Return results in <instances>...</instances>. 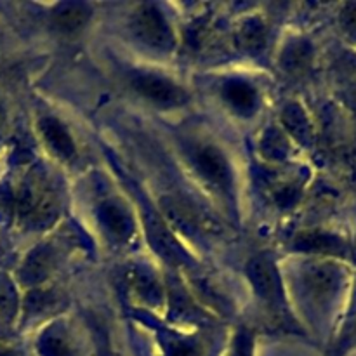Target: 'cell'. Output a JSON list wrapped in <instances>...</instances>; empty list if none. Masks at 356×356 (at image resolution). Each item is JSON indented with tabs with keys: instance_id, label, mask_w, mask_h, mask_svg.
Returning a JSON list of instances; mask_svg holds the SVG:
<instances>
[{
	"instance_id": "obj_1",
	"label": "cell",
	"mask_w": 356,
	"mask_h": 356,
	"mask_svg": "<svg viewBox=\"0 0 356 356\" xmlns=\"http://www.w3.org/2000/svg\"><path fill=\"white\" fill-rule=\"evenodd\" d=\"M285 291L296 299L299 308L313 323L323 325L336 312L346 291L348 273L341 264L330 259H306L291 271Z\"/></svg>"
},
{
	"instance_id": "obj_2",
	"label": "cell",
	"mask_w": 356,
	"mask_h": 356,
	"mask_svg": "<svg viewBox=\"0 0 356 356\" xmlns=\"http://www.w3.org/2000/svg\"><path fill=\"white\" fill-rule=\"evenodd\" d=\"M14 214L28 229H47L61 214V193L54 176L33 167L14 193Z\"/></svg>"
},
{
	"instance_id": "obj_3",
	"label": "cell",
	"mask_w": 356,
	"mask_h": 356,
	"mask_svg": "<svg viewBox=\"0 0 356 356\" xmlns=\"http://www.w3.org/2000/svg\"><path fill=\"white\" fill-rule=\"evenodd\" d=\"M247 278L252 285L259 306L273 318V322H277V325H296L292 320H289L291 316L289 296L273 257L268 254L254 257L247 264Z\"/></svg>"
},
{
	"instance_id": "obj_4",
	"label": "cell",
	"mask_w": 356,
	"mask_h": 356,
	"mask_svg": "<svg viewBox=\"0 0 356 356\" xmlns=\"http://www.w3.org/2000/svg\"><path fill=\"white\" fill-rule=\"evenodd\" d=\"M188 163L195 176L222 202H232L235 193V174L228 155L218 145L209 141H193L184 149Z\"/></svg>"
},
{
	"instance_id": "obj_5",
	"label": "cell",
	"mask_w": 356,
	"mask_h": 356,
	"mask_svg": "<svg viewBox=\"0 0 356 356\" xmlns=\"http://www.w3.org/2000/svg\"><path fill=\"white\" fill-rule=\"evenodd\" d=\"M132 35L148 51L169 54L176 47V33L156 3H139L129 21Z\"/></svg>"
},
{
	"instance_id": "obj_6",
	"label": "cell",
	"mask_w": 356,
	"mask_h": 356,
	"mask_svg": "<svg viewBox=\"0 0 356 356\" xmlns=\"http://www.w3.org/2000/svg\"><path fill=\"white\" fill-rule=\"evenodd\" d=\"M94 219L101 235L113 245H125L134 238L136 218L122 198L111 195L97 202Z\"/></svg>"
},
{
	"instance_id": "obj_7",
	"label": "cell",
	"mask_w": 356,
	"mask_h": 356,
	"mask_svg": "<svg viewBox=\"0 0 356 356\" xmlns=\"http://www.w3.org/2000/svg\"><path fill=\"white\" fill-rule=\"evenodd\" d=\"M131 83L139 96L163 110L181 108L190 99L188 92L179 83L160 73L136 72L131 76Z\"/></svg>"
},
{
	"instance_id": "obj_8",
	"label": "cell",
	"mask_w": 356,
	"mask_h": 356,
	"mask_svg": "<svg viewBox=\"0 0 356 356\" xmlns=\"http://www.w3.org/2000/svg\"><path fill=\"white\" fill-rule=\"evenodd\" d=\"M124 285L127 294L138 302L139 306H145L148 309H160L165 306L167 291L163 282L153 268L145 263H134L125 270Z\"/></svg>"
},
{
	"instance_id": "obj_9",
	"label": "cell",
	"mask_w": 356,
	"mask_h": 356,
	"mask_svg": "<svg viewBox=\"0 0 356 356\" xmlns=\"http://www.w3.org/2000/svg\"><path fill=\"white\" fill-rule=\"evenodd\" d=\"M219 96L236 117L249 118L261 108V94L252 82L243 76H229L219 86Z\"/></svg>"
},
{
	"instance_id": "obj_10",
	"label": "cell",
	"mask_w": 356,
	"mask_h": 356,
	"mask_svg": "<svg viewBox=\"0 0 356 356\" xmlns=\"http://www.w3.org/2000/svg\"><path fill=\"white\" fill-rule=\"evenodd\" d=\"M58 266L59 250L51 243L38 245L23 261V266L19 268V282L28 287L37 289L54 273Z\"/></svg>"
},
{
	"instance_id": "obj_11",
	"label": "cell",
	"mask_w": 356,
	"mask_h": 356,
	"mask_svg": "<svg viewBox=\"0 0 356 356\" xmlns=\"http://www.w3.org/2000/svg\"><path fill=\"white\" fill-rule=\"evenodd\" d=\"M38 134L47 152L59 162L68 163L76 156L75 139L59 118L51 117V115L42 117L38 120Z\"/></svg>"
},
{
	"instance_id": "obj_12",
	"label": "cell",
	"mask_w": 356,
	"mask_h": 356,
	"mask_svg": "<svg viewBox=\"0 0 356 356\" xmlns=\"http://www.w3.org/2000/svg\"><path fill=\"white\" fill-rule=\"evenodd\" d=\"M38 356H83L79 339L65 322H54L37 339Z\"/></svg>"
},
{
	"instance_id": "obj_13",
	"label": "cell",
	"mask_w": 356,
	"mask_h": 356,
	"mask_svg": "<svg viewBox=\"0 0 356 356\" xmlns=\"http://www.w3.org/2000/svg\"><path fill=\"white\" fill-rule=\"evenodd\" d=\"M162 356H214L211 341L198 334L167 332L160 336Z\"/></svg>"
},
{
	"instance_id": "obj_14",
	"label": "cell",
	"mask_w": 356,
	"mask_h": 356,
	"mask_svg": "<svg viewBox=\"0 0 356 356\" xmlns=\"http://www.w3.org/2000/svg\"><path fill=\"white\" fill-rule=\"evenodd\" d=\"M90 7L83 2H61L52 9V26L65 35L79 33L90 19Z\"/></svg>"
},
{
	"instance_id": "obj_15",
	"label": "cell",
	"mask_w": 356,
	"mask_h": 356,
	"mask_svg": "<svg viewBox=\"0 0 356 356\" xmlns=\"http://www.w3.org/2000/svg\"><path fill=\"white\" fill-rule=\"evenodd\" d=\"M235 42L243 52L247 54L257 56L264 51L266 47V24H264L263 17L256 16H245L235 30Z\"/></svg>"
},
{
	"instance_id": "obj_16",
	"label": "cell",
	"mask_w": 356,
	"mask_h": 356,
	"mask_svg": "<svg viewBox=\"0 0 356 356\" xmlns=\"http://www.w3.org/2000/svg\"><path fill=\"white\" fill-rule=\"evenodd\" d=\"M61 299L56 292L44 291V289L37 287L33 291L28 292L26 299L23 302V315L26 322H35L38 318H45V316L52 315L56 306H59Z\"/></svg>"
},
{
	"instance_id": "obj_17",
	"label": "cell",
	"mask_w": 356,
	"mask_h": 356,
	"mask_svg": "<svg viewBox=\"0 0 356 356\" xmlns=\"http://www.w3.org/2000/svg\"><path fill=\"white\" fill-rule=\"evenodd\" d=\"M19 309L16 287L7 275L0 273V327L13 322Z\"/></svg>"
},
{
	"instance_id": "obj_18",
	"label": "cell",
	"mask_w": 356,
	"mask_h": 356,
	"mask_svg": "<svg viewBox=\"0 0 356 356\" xmlns=\"http://www.w3.org/2000/svg\"><path fill=\"white\" fill-rule=\"evenodd\" d=\"M309 61V49L308 45L302 42H296L285 47L284 54H282L280 63L284 66L285 72L289 73H299L306 68Z\"/></svg>"
},
{
	"instance_id": "obj_19",
	"label": "cell",
	"mask_w": 356,
	"mask_h": 356,
	"mask_svg": "<svg viewBox=\"0 0 356 356\" xmlns=\"http://www.w3.org/2000/svg\"><path fill=\"white\" fill-rule=\"evenodd\" d=\"M282 120H284V125L287 127V131L291 132L294 138H298L299 141H302V139L306 141V139H308L309 122L306 120V115L302 113V110L298 104H289L284 110Z\"/></svg>"
},
{
	"instance_id": "obj_20",
	"label": "cell",
	"mask_w": 356,
	"mask_h": 356,
	"mask_svg": "<svg viewBox=\"0 0 356 356\" xmlns=\"http://www.w3.org/2000/svg\"><path fill=\"white\" fill-rule=\"evenodd\" d=\"M226 356H254V337L249 330L242 329L236 332L232 348Z\"/></svg>"
},
{
	"instance_id": "obj_21",
	"label": "cell",
	"mask_w": 356,
	"mask_h": 356,
	"mask_svg": "<svg viewBox=\"0 0 356 356\" xmlns=\"http://www.w3.org/2000/svg\"><path fill=\"white\" fill-rule=\"evenodd\" d=\"M287 145H285V138L277 131H270L264 136L263 149L264 155H270L273 160L282 159V153L285 152Z\"/></svg>"
},
{
	"instance_id": "obj_22",
	"label": "cell",
	"mask_w": 356,
	"mask_h": 356,
	"mask_svg": "<svg viewBox=\"0 0 356 356\" xmlns=\"http://www.w3.org/2000/svg\"><path fill=\"white\" fill-rule=\"evenodd\" d=\"M355 346H356V315L355 318L351 320V325L348 327V330L343 334V337H341L339 343L336 344V348H334V351L329 356H343L350 350H353Z\"/></svg>"
},
{
	"instance_id": "obj_23",
	"label": "cell",
	"mask_w": 356,
	"mask_h": 356,
	"mask_svg": "<svg viewBox=\"0 0 356 356\" xmlns=\"http://www.w3.org/2000/svg\"><path fill=\"white\" fill-rule=\"evenodd\" d=\"M341 26L351 38H356V2L346 3L343 7V10H341Z\"/></svg>"
},
{
	"instance_id": "obj_24",
	"label": "cell",
	"mask_w": 356,
	"mask_h": 356,
	"mask_svg": "<svg viewBox=\"0 0 356 356\" xmlns=\"http://www.w3.org/2000/svg\"><path fill=\"white\" fill-rule=\"evenodd\" d=\"M0 356H24V353L13 341L0 339Z\"/></svg>"
},
{
	"instance_id": "obj_25",
	"label": "cell",
	"mask_w": 356,
	"mask_h": 356,
	"mask_svg": "<svg viewBox=\"0 0 356 356\" xmlns=\"http://www.w3.org/2000/svg\"><path fill=\"white\" fill-rule=\"evenodd\" d=\"M6 127V110H3V106L0 104V131Z\"/></svg>"
}]
</instances>
